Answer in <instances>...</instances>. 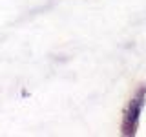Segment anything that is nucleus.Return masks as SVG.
<instances>
[{
  "label": "nucleus",
  "instance_id": "f257e3e1",
  "mask_svg": "<svg viewBox=\"0 0 146 137\" xmlns=\"http://www.w3.org/2000/svg\"><path fill=\"white\" fill-rule=\"evenodd\" d=\"M144 104H146V88L137 91L133 95V99L130 100V104L126 106V110H124V121H122V134L124 135H133L135 134Z\"/></svg>",
  "mask_w": 146,
  "mask_h": 137
}]
</instances>
